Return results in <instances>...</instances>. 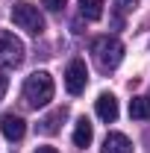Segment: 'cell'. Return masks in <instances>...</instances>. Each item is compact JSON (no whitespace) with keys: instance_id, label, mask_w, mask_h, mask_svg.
Instances as JSON below:
<instances>
[{"instance_id":"obj_6","label":"cell","mask_w":150,"mask_h":153,"mask_svg":"<svg viewBox=\"0 0 150 153\" xmlns=\"http://www.w3.org/2000/svg\"><path fill=\"white\" fill-rule=\"evenodd\" d=\"M94 109H97V118L106 121V124L118 121V100H115V94H109V91H103V94L97 97Z\"/></svg>"},{"instance_id":"obj_12","label":"cell","mask_w":150,"mask_h":153,"mask_svg":"<svg viewBox=\"0 0 150 153\" xmlns=\"http://www.w3.org/2000/svg\"><path fill=\"white\" fill-rule=\"evenodd\" d=\"M79 15L88 21L103 18V0H79Z\"/></svg>"},{"instance_id":"obj_8","label":"cell","mask_w":150,"mask_h":153,"mask_svg":"<svg viewBox=\"0 0 150 153\" xmlns=\"http://www.w3.org/2000/svg\"><path fill=\"white\" fill-rule=\"evenodd\" d=\"M68 118V109L65 106H59V109H53L50 115H44L41 121H38V133H44V135H56L59 130H62V121Z\"/></svg>"},{"instance_id":"obj_2","label":"cell","mask_w":150,"mask_h":153,"mask_svg":"<svg viewBox=\"0 0 150 153\" xmlns=\"http://www.w3.org/2000/svg\"><path fill=\"white\" fill-rule=\"evenodd\" d=\"M91 53L97 59V65H100V71H115L124 59V44L115 36H100L91 41Z\"/></svg>"},{"instance_id":"obj_15","label":"cell","mask_w":150,"mask_h":153,"mask_svg":"<svg viewBox=\"0 0 150 153\" xmlns=\"http://www.w3.org/2000/svg\"><path fill=\"white\" fill-rule=\"evenodd\" d=\"M6 88H9V76H6L3 71H0V97L6 94Z\"/></svg>"},{"instance_id":"obj_5","label":"cell","mask_w":150,"mask_h":153,"mask_svg":"<svg viewBox=\"0 0 150 153\" xmlns=\"http://www.w3.org/2000/svg\"><path fill=\"white\" fill-rule=\"evenodd\" d=\"M85 85H88V68H85V62L82 59H71L68 68H65V88H68V94H74V97L82 94Z\"/></svg>"},{"instance_id":"obj_11","label":"cell","mask_w":150,"mask_h":153,"mask_svg":"<svg viewBox=\"0 0 150 153\" xmlns=\"http://www.w3.org/2000/svg\"><path fill=\"white\" fill-rule=\"evenodd\" d=\"M130 118H135V121H147L150 118V97H132L130 100Z\"/></svg>"},{"instance_id":"obj_1","label":"cell","mask_w":150,"mask_h":153,"mask_svg":"<svg viewBox=\"0 0 150 153\" xmlns=\"http://www.w3.org/2000/svg\"><path fill=\"white\" fill-rule=\"evenodd\" d=\"M53 91H56L53 76L47 74V71H36V74L27 76V82H24V103H27L30 109L47 106V103L53 100Z\"/></svg>"},{"instance_id":"obj_7","label":"cell","mask_w":150,"mask_h":153,"mask_svg":"<svg viewBox=\"0 0 150 153\" xmlns=\"http://www.w3.org/2000/svg\"><path fill=\"white\" fill-rule=\"evenodd\" d=\"M0 130H3V135H6L9 141H21L24 133H27V124H24V118H21V115H3Z\"/></svg>"},{"instance_id":"obj_3","label":"cell","mask_w":150,"mask_h":153,"mask_svg":"<svg viewBox=\"0 0 150 153\" xmlns=\"http://www.w3.org/2000/svg\"><path fill=\"white\" fill-rule=\"evenodd\" d=\"M12 24L18 30H24V33H30V36H41L44 33V18H41V12L33 3H15L12 6Z\"/></svg>"},{"instance_id":"obj_13","label":"cell","mask_w":150,"mask_h":153,"mask_svg":"<svg viewBox=\"0 0 150 153\" xmlns=\"http://www.w3.org/2000/svg\"><path fill=\"white\" fill-rule=\"evenodd\" d=\"M65 3H68V0H41V6H44V9H50V12L65 9Z\"/></svg>"},{"instance_id":"obj_10","label":"cell","mask_w":150,"mask_h":153,"mask_svg":"<svg viewBox=\"0 0 150 153\" xmlns=\"http://www.w3.org/2000/svg\"><path fill=\"white\" fill-rule=\"evenodd\" d=\"M91 138H94L91 121H88V118H79V121H76V127H74V144H76V147H88V144H91Z\"/></svg>"},{"instance_id":"obj_14","label":"cell","mask_w":150,"mask_h":153,"mask_svg":"<svg viewBox=\"0 0 150 153\" xmlns=\"http://www.w3.org/2000/svg\"><path fill=\"white\" fill-rule=\"evenodd\" d=\"M118 3H121V12H132L138 6V0H118Z\"/></svg>"},{"instance_id":"obj_4","label":"cell","mask_w":150,"mask_h":153,"mask_svg":"<svg viewBox=\"0 0 150 153\" xmlns=\"http://www.w3.org/2000/svg\"><path fill=\"white\" fill-rule=\"evenodd\" d=\"M24 41L15 33H0V68H18L24 62Z\"/></svg>"},{"instance_id":"obj_16","label":"cell","mask_w":150,"mask_h":153,"mask_svg":"<svg viewBox=\"0 0 150 153\" xmlns=\"http://www.w3.org/2000/svg\"><path fill=\"white\" fill-rule=\"evenodd\" d=\"M36 153H56V147H38Z\"/></svg>"},{"instance_id":"obj_9","label":"cell","mask_w":150,"mask_h":153,"mask_svg":"<svg viewBox=\"0 0 150 153\" xmlns=\"http://www.w3.org/2000/svg\"><path fill=\"white\" fill-rule=\"evenodd\" d=\"M103 153H132V141L124 133H106V138H103Z\"/></svg>"}]
</instances>
